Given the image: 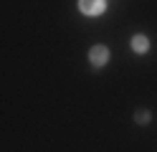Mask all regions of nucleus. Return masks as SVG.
Returning <instances> with one entry per match:
<instances>
[{
	"label": "nucleus",
	"mask_w": 157,
	"mask_h": 152,
	"mask_svg": "<svg viewBox=\"0 0 157 152\" xmlns=\"http://www.w3.org/2000/svg\"><path fill=\"white\" fill-rule=\"evenodd\" d=\"M132 51H134V53H147V51H150V41H147V36H142V33L132 36Z\"/></svg>",
	"instance_id": "obj_3"
},
{
	"label": "nucleus",
	"mask_w": 157,
	"mask_h": 152,
	"mask_svg": "<svg viewBox=\"0 0 157 152\" xmlns=\"http://www.w3.org/2000/svg\"><path fill=\"white\" fill-rule=\"evenodd\" d=\"M89 61H91V66H96V68H99V66H104L106 64V61H109V48H106V46H91L89 48Z\"/></svg>",
	"instance_id": "obj_2"
},
{
	"label": "nucleus",
	"mask_w": 157,
	"mask_h": 152,
	"mask_svg": "<svg viewBox=\"0 0 157 152\" xmlns=\"http://www.w3.org/2000/svg\"><path fill=\"white\" fill-rule=\"evenodd\" d=\"M78 10L89 18H96L106 10V0H78Z\"/></svg>",
	"instance_id": "obj_1"
},
{
	"label": "nucleus",
	"mask_w": 157,
	"mask_h": 152,
	"mask_svg": "<svg viewBox=\"0 0 157 152\" xmlns=\"http://www.w3.org/2000/svg\"><path fill=\"white\" fill-rule=\"evenodd\" d=\"M150 119H152L150 109H137L134 111V122H137V124H150Z\"/></svg>",
	"instance_id": "obj_4"
}]
</instances>
